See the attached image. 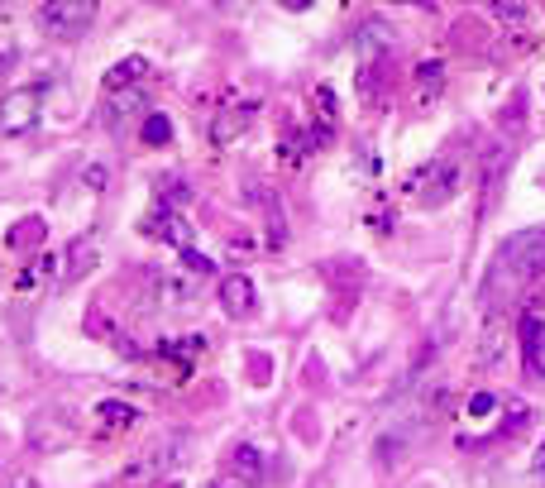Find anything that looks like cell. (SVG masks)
Wrapping results in <instances>:
<instances>
[{"label": "cell", "instance_id": "cell-4", "mask_svg": "<svg viewBox=\"0 0 545 488\" xmlns=\"http://www.w3.org/2000/svg\"><path fill=\"white\" fill-rule=\"evenodd\" d=\"M44 91H48L44 82L10 91V96L0 101V134H24V130H34V120H39V106H44Z\"/></svg>", "mask_w": 545, "mask_h": 488}, {"label": "cell", "instance_id": "cell-6", "mask_svg": "<svg viewBox=\"0 0 545 488\" xmlns=\"http://www.w3.org/2000/svg\"><path fill=\"white\" fill-rule=\"evenodd\" d=\"M96 259H101L96 240H91V235H77V240L67 244V254H63V273H58V288H72V283H82L91 268H96Z\"/></svg>", "mask_w": 545, "mask_h": 488}, {"label": "cell", "instance_id": "cell-2", "mask_svg": "<svg viewBox=\"0 0 545 488\" xmlns=\"http://www.w3.org/2000/svg\"><path fill=\"white\" fill-rule=\"evenodd\" d=\"M96 24V5L91 0H48L39 5V29L48 39H77Z\"/></svg>", "mask_w": 545, "mask_h": 488}, {"label": "cell", "instance_id": "cell-21", "mask_svg": "<svg viewBox=\"0 0 545 488\" xmlns=\"http://www.w3.org/2000/svg\"><path fill=\"white\" fill-rule=\"evenodd\" d=\"M493 407H498V398H493V393H474V398H469V417L479 422V417H488Z\"/></svg>", "mask_w": 545, "mask_h": 488}, {"label": "cell", "instance_id": "cell-8", "mask_svg": "<svg viewBox=\"0 0 545 488\" xmlns=\"http://www.w3.org/2000/svg\"><path fill=\"white\" fill-rule=\"evenodd\" d=\"M139 111H149V101H144V91L130 87V91H110L106 106H101V125L106 130H125V120Z\"/></svg>", "mask_w": 545, "mask_h": 488}, {"label": "cell", "instance_id": "cell-13", "mask_svg": "<svg viewBox=\"0 0 545 488\" xmlns=\"http://www.w3.org/2000/svg\"><path fill=\"white\" fill-rule=\"evenodd\" d=\"M354 48H359V58H364V67H369L378 53H388V48H393V29H388L383 20H369L364 29H359V44H354Z\"/></svg>", "mask_w": 545, "mask_h": 488}, {"label": "cell", "instance_id": "cell-23", "mask_svg": "<svg viewBox=\"0 0 545 488\" xmlns=\"http://www.w3.org/2000/svg\"><path fill=\"white\" fill-rule=\"evenodd\" d=\"M5 488H39L29 474H15V479H5Z\"/></svg>", "mask_w": 545, "mask_h": 488}, {"label": "cell", "instance_id": "cell-14", "mask_svg": "<svg viewBox=\"0 0 545 488\" xmlns=\"http://www.w3.org/2000/svg\"><path fill=\"white\" fill-rule=\"evenodd\" d=\"M144 77H149V58H125V63H115L106 72V91H130Z\"/></svg>", "mask_w": 545, "mask_h": 488}, {"label": "cell", "instance_id": "cell-9", "mask_svg": "<svg viewBox=\"0 0 545 488\" xmlns=\"http://www.w3.org/2000/svg\"><path fill=\"white\" fill-rule=\"evenodd\" d=\"M182 450H187V441H163V445H153L149 455H144V465H134L130 474H125V484H144L149 474H163L168 465L177 469V465H182V460H177Z\"/></svg>", "mask_w": 545, "mask_h": 488}, {"label": "cell", "instance_id": "cell-20", "mask_svg": "<svg viewBox=\"0 0 545 488\" xmlns=\"http://www.w3.org/2000/svg\"><path fill=\"white\" fill-rule=\"evenodd\" d=\"M106 182H110L106 163H87V168H82V187H87V192H106Z\"/></svg>", "mask_w": 545, "mask_h": 488}, {"label": "cell", "instance_id": "cell-12", "mask_svg": "<svg viewBox=\"0 0 545 488\" xmlns=\"http://www.w3.org/2000/svg\"><path fill=\"white\" fill-rule=\"evenodd\" d=\"M522 345L531 374H545V321L541 316H522Z\"/></svg>", "mask_w": 545, "mask_h": 488}, {"label": "cell", "instance_id": "cell-10", "mask_svg": "<svg viewBox=\"0 0 545 488\" xmlns=\"http://www.w3.org/2000/svg\"><path fill=\"white\" fill-rule=\"evenodd\" d=\"M254 125V106H235V111H220L216 120H211V144L216 149H225V144H235L244 130Z\"/></svg>", "mask_w": 545, "mask_h": 488}, {"label": "cell", "instance_id": "cell-17", "mask_svg": "<svg viewBox=\"0 0 545 488\" xmlns=\"http://www.w3.org/2000/svg\"><path fill=\"white\" fill-rule=\"evenodd\" d=\"M96 417L106 426H130V422H139V412H134L130 402H96Z\"/></svg>", "mask_w": 545, "mask_h": 488}, {"label": "cell", "instance_id": "cell-16", "mask_svg": "<svg viewBox=\"0 0 545 488\" xmlns=\"http://www.w3.org/2000/svg\"><path fill=\"white\" fill-rule=\"evenodd\" d=\"M139 139H144V144H153V149H158V144H168V139H173V120H168V115H144Z\"/></svg>", "mask_w": 545, "mask_h": 488}, {"label": "cell", "instance_id": "cell-1", "mask_svg": "<svg viewBox=\"0 0 545 488\" xmlns=\"http://www.w3.org/2000/svg\"><path fill=\"white\" fill-rule=\"evenodd\" d=\"M545 273V230H522L502 244L488 264V278H483V302L498 307V297H517L526 283H536Z\"/></svg>", "mask_w": 545, "mask_h": 488}, {"label": "cell", "instance_id": "cell-15", "mask_svg": "<svg viewBox=\"0 0 545 488\" xmlns=\"http://www.w3.org/2000/svg\"><path fill=\"white\" fill-rule=\"evenodd\" d=\"M149 288H153V297H158V307H173V302H187V297H192V283H182L173 273H153Z\"/></svg>", "mask_w": 545, "mask_h": 488}, {"label": "cell", "instance_id": "cell-22", "mask_svg": "<svg viewBox=\"0 0 545 488\" xmlns=\"http://www.w3.org/2000/svg\"><path fill=\"white\" fill-rule=\"evenodd\" d=\"M531 479L545 488V441H541V450H536V460H531Z\"/></svg>", "mask_w": 545, "mask_h": 488}, {"label": "cell", "instance_id": "cell-3", "mask_svg": "<svg viewBox=\"0 0 545 488\" xmlns=\"http://www.w3.org/2000/svg\"><path fill=\"white\" fill-rule=\"evenodd\" d=\"M407 192H412L421 206H445V201L459 192V168L450 158H436V163H426L421 173H412Z\"/></svg>", "mask_w": 545, "mask_h": 488}, {"label": "cell", "instance_id": "cell-19", "mask_svg": "<svg viewBox=\"0 0 545 488\" xmlns=\"http://www.w3.org/2000/svg\"><path fill=\"white\" fill-rule=\"evenodd\" d=\"M182 268H187V273H192V278H211V259H206V254H197V249H182Z\"/></svg>", "mask_w": 545, "mask_h": 488}, {"label": "cell", "instance_id": "cell-11", "mask_svg": "<svg viewBox=\"0 0 545 488\" xmlns=\"http://www.w3.org/2000/svg\"><path fill=\"white\" fill-rule=\"evenodd\" d=\"M220 307L230 311V316H244V311L254 307V283L244 273H225L220 278Z\"/></svg>", "mask_w": 545, "mask_h": 488}, {"label": "cell", "instance_id": "cell-5", "mask_svg": "<svg viewBox=\"0 0 545 488\" xmlns=\"http://www.w3.org/2000/svg\"><path fill=\"white\" fill-rule=\"evenodd\" d=\"M263 479V455L254 450V445H240L235 455H230V469L220 474L216 484H206V488H254Z\"/></svg>", "mask_w": 545, "mask_h": 488}, {"label": "cell", "instance_id": "cell-7", "mask_svg": "<svg viewBox=\"0 0 545 488\" xmlns=\"http://www.w3.org/2000/svg\"><path fill=\"white\" fill-rule=\"evenodd\" d=\"M144 235H153V240H163V244H177V254L192 249V225L182 221L177 211H168V206H158L149 221H144Z\"/></svg>", "mask_w": 545, "mask_h": 488}, {"label": "cell", "instance_id": "cell-18", "mask_svg": "<svg viewBox=\"0 0 545 488\" xmlns=\"http://www.w3.org/2000/svg\"><path fill=\"white\" fill-rule=\"evenodd\" d=\"M440 82H445L440 63H421V67H416V87H421V96H436Z\"/></svg>", "mask_w": 545, "mask_h": 488}]
</instances>
